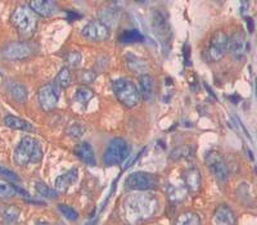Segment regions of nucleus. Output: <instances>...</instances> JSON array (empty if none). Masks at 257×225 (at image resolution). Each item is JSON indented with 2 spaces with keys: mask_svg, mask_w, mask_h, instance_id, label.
<instances>
[{
  "mask_svg": "<svg viewBox=\"0 0 257 225\" xmlns=\"http://www.w3.org/2000/svg\"><path fill=\"white\" fill-rule=\"evenodd\" d=\"M158 211V201L148 194H132L123 201L122 216L130 225L141 224Z\"/></svg>",
  "mask_w": 257,
  "mask_h": 225,
  "instance_id": "1",
  "label": "nucleus"
},
{
  "mask_svg": "<svg viewBox=\"0 0 257 225\" xmlns=\"http://www.w3.org/2000/svg\"><path fill=\"white\" fill-rule=\"evenodd\" d=\"M43 158V147L38 139L25 137L21 139L15 151V162L20 166L38 164Z\"/></svg>",
  "mask_w": 257,
  "mask_h": 225,
  "instance_id": "2",
  "label": "nucleus"
},
{
  "mask_svg": "<svg viewBox=\"0 0 257 225\" xmlns=\"http://www.w3.org/2000/svg\"><path fill=\"white\" fill-rule=\"evenodd\" d=\"M113 93L117 100L127 108H133L141 102L138 86L128 79H117L112 82Z\"/></svg>",
  "mask_w": 257,
  "mask_h": 225,
  "instance_id": "3",
  "label": "nucleus"
},
{
  "mask_svg": "<svg viewBox=\"0 0 257 225\" xmlns=\"http://www.w3.org/2000/svg\"><path fill=\"white\" fill-rule=\"evenodd\" d=\"M11 22L22 36H31L38 26L36 15L27 7L16 8L11 16Z\"/></svg>",
  "mask_w": 257,
  "mask_h": 225,
  "instance_id": "4",
  "label": "nucleus"
},
{
  "mask_svg": "<svg viewBox=\"0 0 257 225\" xmlns=\"http://www.w3.org/2000/svg\"><path fill=\"white\" fill-rule=\"evenodd\" d=\"M130 152H132V147L125 139L114 138L109 142L108 147L105 149L103 160L107 166H113V165H118L125 161L130 156Z\"/></svg>",
  "mask_w": 257,
  "mask_h": 225,
  "instance_id": "5",
  "label": "nucleus"
},
{
  "mask_svg": "<svg viewBox=\"0 0 257 225\" xmlns=\"http://www.w3.org/2000/svg\"><path fill=\"white\" fill-rule=\"evenodd\" d=\"M158 176L146 171H137L126 178V188L130 190H151L158 187Z\"/></svg>",
  "mask_w": 257,
  "mask_h": 225,
  "instance_id": "6",
  "label": "nucleus"
},
{
  "mask_svg": "<svg viewBox=\"0 0 257 225\" xmlns=\"http://www.w3.org/2000/svg\"><path fill=\"white\" fill-rule=\"evenodd\" d=\"M59 88L54 82H47L38 91L39 103L45 112H50L56 108L59 102Z\"/></svg>",
  "mask_w": 257,
  "mask_h": 225,
  "instance_id": "7",
  "label": "nucleus"
},
{
  "mask_svg": "<svg viewBox=\"0 0 257 225\" xmlns=\"http://www.w3.org/2000/svg\"><path fill=\"white\" fill-rule=\"evenodd\" d=\"M206 164L208 169L212 173V175L220 181H224L228 179L229 175V167L224 156L216 151H211L206 156Z\"/></svg>",
  "mask_w": 257,
  "mask_h": 225,
  "instance_id": "8",
  "label": "nucleus"
},
{
  "mask_svg": "<svg viewBox=\"0 0 257 225\" xmlns=\"http://www.w3.org/2000/svg\"><path fill=\"white\" fill-rule=\"evenodd\" d=\"M229 38L224 31L219 30L212 35L208 45V57L211 61H220L228 52Z\"/></svg>",
  "mask_w": 257,
  "mask_h": 225,
  "instance_id": "9",
  "label": "nucleus"
},
{
  "mask_svg": "<svg viewBox=\"0 0 257 225\" xmlns=\"http://www.w3.org/2000/svg\"><path fill=\"white\" fill-rule=\"evenodd\" d=\"M81 35L90 41H104L109 38V27L100 20H93L82 29Z\"/></svg>",
  "mask_w": 257,
  "mask_h": 225,
  "instance_id": "10",
  "label": "nucleus"
},
{
  "mask_svg": "<svg viewBox=\"0 0 257 225\" xmlns=\"http://www.w3.org/2000/svg\"><path fill=\"white\" fill-rule=\"evenodd\" d=\"M32 54V47L29 43L25 41H16L11 43L3 49L4 58L11 59V61H20L25 59Z\"/></svg>",
  "mask_w": 257,
  "mask_h": 225,
  "instance_id": "11",
  "label": "nucleus"
},
{
  "mask_svg": "<svg viewBox=\"0 0 257 225\" xmlns=\"http://www.w3.org/2000/svg\"><path fill=\"white\" fill-rule=\"evenodd\" d=\"M228 50L230 52L233 58L237 59V61L243 59L247 56L249 50V44L243 32H237L231 36V39H229Z\"/></svg>",
  "mask_w": 257,
  "mask_h": 225,
  "instance_id": "12",
  "label": "nucleus"
},
{
  "mask_svg": "<svg viewBox=\"0 0 257 225\" xmlns=\"http://www.w3.org/2000/svg\"><path fill=\"white\" fill-rule=\"evenodd\" d=\"M212 225H235V215L228 205H220L212 215Z\"/></svg>",
  "mask_w": 257,
  "mask_h": 225,
  "instance_id": "13",
  "label": "nucleus"
},
{
  "mask_svg": "<svg viewBox=\"0 0 257 225\" xmlns=\"http://www.w3.org/2000/svg\"><path fill=\"white\" fill-rule=\"evenodd\" d=\"M183 180H184V185L188 192L197 193L201 189L202 176L197 167H189L185 170L183 174Z\"/></svg>",
  "mask_w": 257,
  "mask_h": 225,
  "instance_id": "14",
  "label": "nucleus"
},
{
  "mask_svg": "<svg viewBox=\"0 0 257 225\" xmlns=\"http://www.w3.org/2000/svg\"><path fill=\"white\" fill-rule=\"evenodd\" d=\"M29 8L35 15L40 17H50L58 11L56 2H45V0H39V2H30Z\"/></svg>",
  "mask_w": 257,
  "mask_h": 225,
  "instance_id": "15",
  "label": "nucleus"
},
{
  "mask_svg": "<svg viewBox=\"0 0 257 225\" xmlns=\"http://www.w3.org/2000/svg\"><path fill=\"white\" fill-rule=\"evenodd\" d=\"M138 90H139V95L141 98H143L144 100H151L155 95V80L151 75L148 73H144L139 76V86H138Z\"/></svg>",
  "mask_w": 257,
  "mask_h": 225,
  "instance_id": "16",
  "label": "nucleus"
},
{
  "mask_svg": "<svg viewBox=\"0 0 257 225\" xmlns=\"http://www.w3.org/2000/svg\"><path fill=\"white\" fill-rule=\"evenodd\" d=\"M75 153H76V156L80 160L84 161L85 164L89 165V166H94L96 164L95 153H94L93 147L89 143H86V142L77 144L75 147Z\"/></svg>",
  "mask_w": 257,
  "mask_h": 225,
  "instance_id": "17",
  "label": "nucleus"
},
{
  "mask_svg": "<svg viewBox=\"0 0 257 225\" xmlns=\"http://www.w3.org/2000/svg\"><path fill=\"white\" fill-rule=\"evenodd\" d=\"M77 176H79V170L75 167V169H71L67 173L62 174L58 178L56 179V189L58 192H66L71 185L77 180Z\"/></svg>",
  "mask_w": 257,
  "mask_h": 225,
  "instance_id": "18",
  "label": "nucleus"
},
{
  "mask_svg": "<svg viewBox=\"0 0 257 225\" xmlns=\"http://www.w3.org/2000/svg\"><path fill=\"white\" fill-rule=\"evenodd\" d=\"M73 80V75L71 72V70L68 67H62L59 70V72L57 73L56 80H54V84L62 89H67L68 86H71Z\"/></svg>",
  "mask_w": 257,
  "mask_h": 225,
  "instance_id": "19",
  "label": "nucleus"
},
{
  "mask_svg": "<svg viewBox=\"0 0 257 225\" xmlns=\"http://www.w3.org/2000/svg\"><path fill=\"white\" fill-rule=\"evenodd\" d=\"M4 124H6L8 128L15 129V130H31L32 129V126L30 125L26 120L20 119V117L11 116V115L4 119Z\"/></svg>",
  "mask_w": 257,
  "mask_h": 225,
  "instance_id": "20",
  "label": "nucleus"
},
{
  "mask_svg": "<svg viewBox=\"0 0 257 225\" xmlns=\"http://www.w3.org/2000/svg\"><path fill=\"white\" fill-rule=\"evenodd\" d=\"M93 96H94V91L91 90L90 88L85 86V85H80L79 88L76 89V93H75V100L81 105L88 104Z\"/></svg>",
  "mask_w": 257,
  "mask_h": 225,
  "instance_id": "21",
  "label": "nucleus"
},
{
  "mask_svg": "<svg viewBox=\"0 0 257 225\" xmlns=\"http://www.w3.org/2000/svg\"><path fill=\"white\" fill-rule=\"evenodd\" d=\"M175 225H201V219H199L197 212L187 211V212H183L181 215H179Z\"/></svg>",
  "mask_w": 257,
  "mask_h": 225,
  "instance_id": "22",
  "label": "nucleus"
},
{
  "mask_svg": "<svg viewBox=\"0 0 257 225\" xmlns=\"http://www.w3.org/2000/svg\"><path fill=\"white\" fill-rule=\"evenodd\" d=\"M127 67L135 73H142L144 75L147 71V62L142 58H138L135 56H127Z\"/></svg>",
  "mask_w": 257,
  "mask_h": 225,
  "instance_id": "23",
  "label": "nucleus"
},
{
  "mask_svg": "<svg viewBox=\"0 0 257 225\" xmlns=\"http://www.w3.org/2000/svg\"><path fill=\"white\" fill-rule=\"evenodd\" d=\"M118 40L125 44H132V43H142L144 40V36L138 30H127L123 31L120 35Z\"/></svg>",
  "mask_w": 257,
  "mask_h": 225,
  "instance_id": "24",
  "label": "nucleus"
},
{
  "mask_svg": "<svg viewBox=\"0 0 257 225\" xmlns=\"http://www.w3.org/2000/svg\"><path fill=\"white\" fill-rule=\"evenodd\" d=\"M9 90H11V94L17 102L25 103L27 100V90L24 85L13 82V84L9 85Z\"/></svg>",
  "mask_w": 257,
  "mask_h": 225,
  "instance_id": "25",
  "label": "nucleus"
},
{
  "mask_svg": "<svg viewBox=\"0 0 257 225\" xmlns=\"http://www.w3.org/2000/svg\"><path fill=\"white\" fill-rule=\"evenodd\" d=\"M187 192L185 185H171L169 189V198L173 202L184 201L187 197Z\"/></svg>",
  "mask_w": 257,
  "mask_h": 225,
  "instance_id": "26",
  "label": "nucleus"
},
{
  "mask_svg": "<svg viewBox=\"0 0 257 225\" xmlns=\"http://www.w3.org/2000/svg\"><path fill=\"white\" fill-rule=\"evenodd\" d=\"M96 72L95 71H91V70H80L76 72V79L77 81L80 82L81 85H86L91 84V82L95 81L96 79Z\"/></svg>",
  "mask_w": 257,
  "mask_h": 225,
  "instance_id": "27",
  "label": "nucleus"
},
{
  "mask_svg": "<svg viewBox=\"0 0 257 225\" xmlns=\"http://www.w3.org/2000/svg\"><path fill=\"white\" fill-rule=\"evenodd\" d=\"M17 192V188L15 185L9 184L8 181L0 179V198H9L13 197Z\"/></svg>",
  "mask_w": 257,
  "mask_h": 225,
  "instance_id": "28",
  "label": "nucleus"
},
{
  "mask_svg": "<svg viewBox=\"0 0 257 225\" xmlns=\"http://www.w3.org/2000/svg\"><path fill=\"white\" fill-rule=\"evenodd\" d=\"M36 188V192L39 193V194H41L43 197H47V198H57V190L52 189L50 187H48L47 184H44V183H36L35 185Z\"/></svg>",
  "mask_w": 257,
  "mask_h": 225,
  "instance_id": "29",
  "label": "nucleus"
},
{
  "mask_svg": "<svg viewBox=\"0 0 257 225\" xmlns=\"http://www.w3.org/2000/svg\"><path fill=\"white\" fill-rule=\"evenodd\" d=\"M4 219L8 220V222H13L18 219L20 216V210L16 206H7V207L2 208Z\"/></svg>",
  "mask_w": 257,
  "mask_h": 225,
  "instance_id": "30",
  "label": "nucleus"
},
{
  "mask_svg": "<svg viewBox=\"0 0 257 225\" xmlns=\"http://www.w3.org/2000/svg\"><path fill=\"white\" fill-rule=\"evenodd\" d=\"M64 61L67 62V64L70 67H77L82 61L81 53L79 52H68L66 56H64Z\"/></svg>",
  "mask_w": 257,
  "mask_h": 225,
  "instance_id": "31",
  "label": "nucleus"
},
{
  "mask_svg": "<svg viewBox=\"0 0 257 225\" xmlns=\"http://www.w3.org/2000/svg\"><path fill=\"white\" fill-rule=\"evenodd\" d=\"M189 153H190L189 147L181 146V147H178V148L174 149L173 152H171V155H170V158H171V160H180V158L187 157Z\"/></svg>",
  "mask_w": 257,
  "mask_h": 225,
  "instance_id": "32",
  "label": "nucleus"
},
{
  "mask_svg": "<svg viewBox=\"0 0 257 225\" xmlns=\"http://www.w3.org/2000/svg\"><path fill=\"white\" fill-rule=\"evenodd\" d=\"M58 208H59V211L62 212V215H63L64 217H67L68 220H77V217H79V213L73 210L72 207H70V206L59 205Z\"/></svg>",
  "mask_w": 257,
  "mask_h": 225,
  "instance_id": "33",
  "label": "nucleus"
},
{
  "mask_svg": "<svg viewBox=\"0 0 257 225\" xmlns=\"http://www.w3.org/2000/svg\"><path fill=\"white\" fill-rule=\"evenodd\" d=\"M6 225H16V224H13V222H8V224H6Z\"/></svg>",
  "mask_w": 257,
  "mask_h": 225,
  "instance_id": "34",
  "label": "nucleus"
},
{
  "mask_svg": "<svg viewBox=\"0 0 257 225\" xmlns=\"http://www.w3.org/2000/svg\"><path fill=\"white\" fill-rule=\"evenodd\" d=\"M0 77H2V73H0Z\"/></svg>",
  "mask_w": 257,
  "mask_h": 225,
  "instance_id": "35",
  "label": "nucleus"
}]
</instances>
